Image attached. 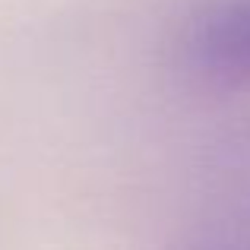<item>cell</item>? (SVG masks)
Instances as JSON below:
<instances>
[{"instance_id":"1","label":"cell","mask_w":250,"mask_h":250,"mask_svg":"<svg viewBox=\"0 0 250 250\" xmlns=\"http://www.w3.org/2000/svg\"><path fill=\"white\" fill-rule=\"evenodd\" d=\"M187 73L212 92L250 89V0H215L181 38Z\"/></svg>"}]
</instances>
